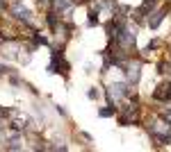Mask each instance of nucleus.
Here are the masks:
<instances>
[{
    "mask_svg": "<svg viewBox=\"0 0 171 152\" xmlns=\"http://www.w3.org/2000/svg\"><path fill=\"white\" fill-rule=\"evenodd\" d=\"M101 116H112V109H101Z\"/></svg>",
    "mask_w": 171,
    "mask_h": 152,
    "instance_id": "1",
    "label": "nucleus"
}]
</instances>
